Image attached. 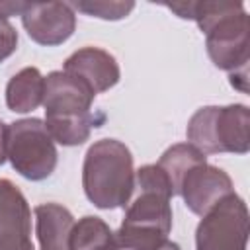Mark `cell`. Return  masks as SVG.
<instances>
[{
    "label": "cell",
    "instance_id": "cell-6",
    "mask_svg": "<svg viewBox=\"0 0 250 250\" xmlns=\"http://www.w3.org/2000/svg\"><path fill=\"white\" fill-rule=\"evenodd\" d=\"M248 207L234 191L215 203L195 230V250H246Z\"/></svg>",
    "mask_w": 250,
    "mask_h": 250
},
{
    "label": "cell",
    "instance_id": "cell-20",
    "mask_svg": "<svg viewBox=\"0 0 250 250\" xmlns=\"http://www.w3.org/2000/svg\"><path fill=\"white\" fill-rule=\"evenodd\" d=\"M156 250H182V248H180L176 242H172V240H164Z\"/></svg>",
    "mask_w": 250,
    "mask_h": 250
},
{
    "label": "cell",
    "instance_id": "cell-14",
    "mask_svg": "<svg viewBox=\"0 0 250 250\" xmlns=\"http://www.w3.org/2000/svg\"><path fill=\"white\" fill-rule=\"evenodd\" d=\"M105 121V115L100 111H92L86 115H61V117H45V127L53 141L64 146H76L88 141L94 127H100Z\"/></svg>",
    "mask_w": 250,
    "mask_h": 250
},
{
    "label": "cell",
    "instance_id": "cell-13",
    "mask_svg": "<svg viewBox=\"0 0 250 250\" xmlns=\"http://www.w3.org/2000/svg\"><path fill=\"white\" fill-rule=\"evenodd\" d=\"M45 76L35 66H25L14 74L6 86V105L16 113H27L43 104Z\"/></svg>",
    "mask_w": 250,
    "mask_h": 250
},
{
    "label": "cell",
    "instance_id": "cell-2",
    "mask_svg": "<svg viewBox=\"0 0 250 250\" xmlns=\"http://www.w3.org/2000/svg\"><path fill=\"white\" fill-rule=\"evenodd\" d=\"M172 186L156 164L135 172V189L113 242L117 250H156L172 230Z\"/></svg>",
    "mask_w": 250,
    "mask_h": 250
},
{
    "label": "cell",
    "instance_id": "cell-8",
    "mask_svg": "<svg viewBox=\"0 0 250 250\" xmlns=\"http://www.w3.org/2000/svg\"><path fill=\"white\" fill-rule=\"evenodd\" d=\"M0 250H35L27 199L6 178H0Z\"/></svg>",
    "mask_w": 250,
    "mask_h": 250
},
{
    "label": "cell",
    "instance_id": "cell-11",
    "mask_svg": "<svg viewBox=\"0 0 250 250\" xmlns=\"http://www.w3.org/2000/svg\"><path fill=\"white\" fill-rule=\"evenodd\" d=\"M64 72L82 80L94 94H102L119 82V64L100 47H82L64 61Z\"/></svg>",
    "mask_w": 250,
    "mask_h": 250
},
{
    "label": "cell",
    "instance_id": "cell-10",
    "mask_svg": "<svg viewBox=\"0 0 250 250\" xmlns=\"http://www.w3.org/2000/svg\"><path fill=\"white\" fill-rule=\"evenodd\" d=\"M94 96L96 94L76 76L64 70H55L45 76V90H43L45 117L92 113Z\"/></svg>",
    "mask_w": 250,
    "mask_h": 250
},
{
    "label": "cell",
    "instance_id": "cell-18",
    "mask_svg": "<svg viewBox=\"0 0 250 250\" xmlns=\"http://www.w3.org/2000/svg\"><path fill=\"white\" fill-rule=\"evenodd\" d=\"M18 49V31L8 21V18L0 16V62L6 61Z\"/></svg>",
    "mask_w": 250,
    "mask_h": 250
},
{
    "label": "cell",
    "instance_id": "cell-9",
    "mask_svg": "<svg viewBox=\"0 0 250 250\" xmlns=\"http://www.w3.org/2000/svg\"><path fill=\"white\" fill-rule=\"evenodd\" d=\"M232 180L229 174L207 162L193 166L182 180L178 195L184 197L188 209L195 215H205L215 203L232 193Z\"/></svg>",
    "mask_w": 250,
    "mask_h": 250
},
{
    "label": "cell",
    "instance_id": "cell-19",
    "mask_svg": "<svg viewBox=\"0 0 250 250\" xmlns=\"http://www.w3.org/2000/svg\"><path fill=\"white\" fill-rule=\"evenodd\" d=\"M6 143H8V127L0 119V166L6 162Z\"/></svg>",
    "mask_w": 250,
    "mask_h": 250
},
{
    "label": "cell",
    "instance_id": "cell-5",
    "mask_svg": "<svg viewBox=\"0 0 250 250\" xmlns=\"http://www.w3.org/2000/svg\"><path fill=\"white\" fill-rule=\"evenodd\" d=\"M6 156L14 170L27 180L39 182L49 178L57 166V148L45 121L29 117L10 123Z\"/></svg>",
    "mask_w": 250,
    "mask_h": 250
},
{
    "label": "cell",
    "instance_id": "cell-21",
    "mask_svg": "<svg viewBox=\"0 0 250 250\" xmlns=\"http://www.w3.org/2000/svg\"><path fill=\"white\" fill-rule=\"evenodd\" d=\"M96 250H117V246H115V242L111 240L109 244H104V246H100V248H96Z\"/></svg>",
    "mask_w": 250,
    "mask_h": 250
},
{
    "label": "cell",
    "instance_id": "cell-1",
    "mask_svg": "<svg viewBox=\"0 0 250 250\" xmlns=\"http://www.w3.org/2000/svg\"><path fill=\"white\" fill-rule=\"evenodd\" d=\"M182 20H195L205 33L209 59L230 72V84L248 92V14L240 2H174L166 4Z\"/></svg>",
    "mask_w": 250,
    "mask_h": 250
},
{
    "label": "cell",
    "instance_id": "cell-12",
    "mask_svg": "<svg viewBox=\"0 0 250 250\" xmlns=\"http://www.w3.org/2000/svg\"><path fill=\"white\" fill-rule=\"evenodd\" d=\"M33 213L41 250H68V238L74 227L72 213L59 203H41Z\"/></svg>",
    "mask_w": 250,
    "mask_h": 250
},
{
    "label": "cell",
    "instance_id": "cell-4",
    "mask_svg": "<svg viewBox=\"0 0 250 250\" xmlns=\"http://www.w3.org/2000/svg\"><path fill=\"white\" fill-rule=\"evenodd\" d=\"M189 145L203 154L234 152L246 154L250 150V113L242 104L232 105H205L197 109L186 129Z\"/></svg>",
    "mask_w": 250,
    "mask_h": 250
},
{
    "label": "cell",
    "instance_id": "cell-17",
    "mask_svg": "<svg viewBox=\"0 0 250 250\" xmlns=\"http://www.w3.org/2000/svg\"><path fill=\"white\" fill-rule=\"evenodd\" d=\"M70 6H72V10L84 12L92 18L121 20V18H127L133 12L135 2H74Z\"/></svg>",
    "mask_w": 250,
    "mask_h": 250
},
{
    "label": "cell",
    "instance_id": "cell-15",
    "mask_svg": "<svg viewBox=\"0 0 250 250\" xmlns=\"http://www.w3.org/2000/svg\"><path fill=\"white\" fill-rule=\"evenodd\" d=\"M203 162H207V158H205V154L199 148H195L189 143H178V145H172L170 148L164 150V154L160 156V160L156 162V166L168 178L174 195H178L180 184H182L184 176L193 166L203 164Z\"/></svg>",
    "mask_w": 250,
    "mask_h": 250
},
{
    "label": "cell",
    "instance_id": "cell-16",
    "mask_svg": "<svg viewBox=\"0 0 250 250\" xmlns=\"http://www.w3.org/2000/svg\"><path fill=\"white\" fill-rule=\"evenodd\" d=\"M111 240V229L100 217L86 215L78 223H74L68 238V250H96L104 244H109Z\"/></svg>",
    "mask_w": 250,
    "mask_h": 250
},
{
    "label": "cell",
    "instance_id": "cell-7",
    "mask_svg": "<svg viewBox=\"0 0 250 250\" xmlns=\"http://www.w3.org/2000/svg\"><path fill=\"white\" fill-rule=\"evenodd\" d=\"M27 35L45 47L64 43L76 27V16L66 2H27L21 12Z\"/></svg>",
    "mask_w": 250,
    "mask_h": 250
},
{
    "label": "cell",
    "instance_id": "cell-3",
    "mask_svg": "<svg viewBox=\"0 0 250 250\" xmlns=\"http://www.w3.org/2000/svg\"><path fill=\"white\" fill-rule=\"evenodd\" d=\"M82 188L100 209L125 207L135 189L131 150L117 139L96 141L84 156Z\"/></svg>",
    "mask_w": 250,
    "mask_h": 250
}]
</instances>
